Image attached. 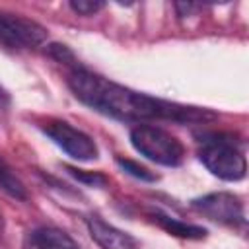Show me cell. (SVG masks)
Returning a JSON list of instances; mask_svg holds the SVG:
<instances>
[{
  "mask_svg": "<svg viewBox=\"0 0 249 249\" xmlns=\"http://www.w3.org/2000/svg\"><path fill=\"white\" fill-rule=\"evenodd\" d=\"M66 82L76 99H80L84 105L119 121L206 123L216 119V113L208 109L181 105L175 101L146 95L142 91H134L82 66H74Z\"/></svg>",
  "mask_w": 249,
  "mask_h": 249,
  "instance_id": "cell-1",
  "label": "cell"
},
{
  "mask_svg": "<svg viewBox=\"0 0 249 249\" xmlns=\"http://www.w3.org/2000/svg\"><path fill=\"white\" fill-rule=\"evenodd\" d=\"M200 150L198 160L202 165L222 181H241L247 173V161L233 140V134L228 132H208L200 136Z\"/></svg>",
  "mask_w": 249,
  "mask_h": 249,
  "instance_id": "cell-2",
  "label": "cell"
},
{
  "mask_svg": "<svg viewBox=\"0 0 249 249\" xmlns=\"http://www.w3.org/2000/svg\"><path fill=\"white\" fill-rule=\"evenodd\" d=\"M130 144L140 156L165 167H177L185 158L181 140L156 124H136L130 130Z\"/></svg>",
  "mask_w": 249,
  "mask_h": 249,
  "instance_id": "cell-3",
  "label": "cell"
},
{
  "mask_svg": "<svg viewBox=\"0 0 249 249\" xmlns=\"http://www.w3.org/2000/svg\"><path fill=\"white\" fill-rule=\"evenodd\" d=\"M41 130L70 158L78 161H91L99 156L97 144L89 134L72 126L66 121H47L41 124Z\"/></svg>",
  "mask_w": 249,
  "mask_h": 249,
  "instance_id": "cell-4",
  "label": "cell"
},
{
  "mask_svg": "<svg viewBox=\"0 0 249 249\" xmlns=\"http://www.w3.org/2000/svg\"><path fill=\"white\" fill-rule=\"evenodd\" d=\"M49 31L39 21L19 16L0 12V43L8 49H33L45 43Z\"/></svg>",
  "mask_w": 249,
  "mask_h": 249,
  "instance_id": "cell-5",
  "label": "cell"
},
{
  "mask_svg": "<svg viewBox=\"0 0 249 249\" xmlns=\"http://www.w3.org/2000/svg\"><path fill=\"white\" fill-rule=\"evenodd\" d=\"M191 206L196 212H200L202 216H206L218 224H226V226H243L245 224L243 202L237 195H231V193H224V191L208 193L204 196L191 200Z\"/></svg>",
  "mask_w": 249,
  "mask_h": 249,
  "instance_id": "cell-6",
  "label": "cell"
},
{
  "mask_svg": "<svg viewBox=\"0 0 249 249\" xmlns=\"http://www.w3.org/2000/svg\"><path fill=\"white\" fill-rule=\"evenodd\" d=\"M86 228H88L89 237L101 249H136L138 245V241L130 233L115 228L113 224L105 222L97 214H89L86 218Z\"/></svg>",
  "mask_w": 249,
  "mask_h": 249,
  "instance_id": "cell-7",
  "label": "cell"
},
{
  "mask_svg": "<svg viewBox=\"0 0 249 249\" xmlns=\"http://www.w3.org/2000/svg\"><path fill=\"white\" fill-rule=\"evenodd\" d=\"M31 243L35 249H80L78 243L60 228L43 226L31 233Z\"/></svg>",
  "mask_w": 249,
  "mask_h": 249,
  "instance_id": "cell-8",
  "label": "cell"
},
{
  "mask_svg": "<svg viewBox=\"0 0 249 249\" xmlns=\"http://www.w3.org/2000/svg\"><path fill=\"white\" fill-rule=\"evenodd\" d=\"M152 220L161 228L165 230L167 233L175 235V237H183V239H204L206 237V230L200 228V226H195V224H187L183 220H177V218H171L163 212H152L150 214Z\"/></svg>",
  "mask_w": 249,
  "mask_h": 249,
  "instance_id": "cell-9",
  "label": "cell"
},
{
  "mask_svg": "<svg viewBox=\"0 0 249 249\" xmlns=\"http://www.w3.org/2000/svg\"><path fill=\"white\" fill-rule=\"evenodd\" d=\"M0 189H4L10 196L18 200H27V189L19 181V177L8 167V163L0 158Z\"/></svg>",
  "mask_w": 249,
  "mask_h": 249,
  "instance_id": "cell-10",
  "label": "cell"
},
{
  "mask_svg": "<svg viewBox=\"0 0 249 249\" xmlns=\"http://www.w3.org/2000/svg\"><path fill=\"white\" fill-rule=\"evenodd\" d=\"M64 169H66L74 179H78L80 183H84V185H88V187H97V189H101V187H107V185H109V177H107L105 173H101V171L78 169V167H74V165H64Z\"/></svg>",
  "mask_w": 249,
  "mask_h": 249,
  "instance_id": "cell-11",
  "label": "cell"
},
{
  "mask_svg": "<svg viewBox=\"0 0 249 249\" xmlns=\"http://www.w3.org/2000/svg\"><path fill=\"white\" fill-rule=\"evenodd\" d=\"M117 165L124 171V173H128V175H132L134 179H140V181H148V183H154V181H158V175L154 173V171H150L148 167H144V165H140L138 161H134V160H128V158H123V156H117Z\"/></svg>",
  "mask_w": 249,
  "mask_h": 249,
  "instance_id": "cell-12",
  "label": "cell"
},
{
  "mask_svg": "<svg viewBox=\"0 0 249 249\" xmlns=\"http://www.w3.org/2000/svg\"><path fill=\"white\" fill-rule=\"evenodd\" d=\"M68 6H70L72 12H76L80 16H93V14H97L99 10L105 8V4L99 2V0H70Z\"/></svg>",
  "mask_w": 249,
  "mask_h": 249,
  "instance_id": "cell-13",
  "label": "cell"
},
{
  "mask_svg": "<svg viewBox=\"0 0 249 249\" xmlns=\"http://www.w3.org/2000/svg\"><path fill=\"white\" fill-rule=\"evenodd\" d=\"M47 54L51 58H54L56 62H64V64H74L76 62V56L70 51V47H66L62 43H51L47 47Z\"/></svg>",
  "mask_w": 249,
  "mask_h": 249,
  "instance_id": "cell-14",
  "label": "cell"
},
{
  "mask_svg": "<svg viewBox=\"0 0 249 249\" xmlns=\"http://www.w3.org/2000/svg\"><path fill=\"white\" fill-rule=\"evenodd\" d=\"M10 105V93L6 91L4 86H0V109H6Z\"/></svg>",
  "mask_w": 249,
  "mask_h": 249,
  "instance_id": "cell-15",
  "label": "cell"
},
{
  "mask_svg": "<svg viewBox=\"0 0 249 249\" xmlns=\"http://www.w3.org/2000/svg\"><path fill=\"white\" fill-rule=\"evenodd\" d=\"M0 224H2V216H0Z\"/></svg>",
  "mask_w": 249,
  "mask_h": 249,
  "instance_id": "cell-16",
  "label": "cell"
}]
</instances>
